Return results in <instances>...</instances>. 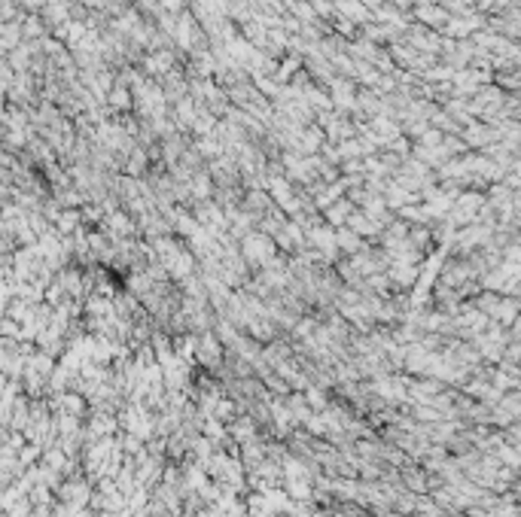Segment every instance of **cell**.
<instances>
[{"label": "cell", "instance_id": "cell-2", "mask_svg": "<svg viewBox=\"0 0 521 517\" xmlns=\"http://www.w3.org/2000/svg\"><path fill=\"white\" fill-rule=\"evenodd\" d=\"M335 244H342L344 250H357L360 240H357V231H339V235H335Z\"/></svg>", "mask_w": 521, "mask_h": 517}, {"label": "cell", "instance_id": "cell-3", "mask_svg": "<svg viewBox=\"0 0 521 517\" xmlns=\"http://www.w3.org/2000/svg\"><path fill=\"white\" fill-rule=\"evenodd\" d=\"M344 210H348V204H335V207H329L326 219H329V222H333V225H342L344 219H348V216H344Z\"/></svg>", "mask_w": 521, "mask_h": 517}, {"label": "cell", "instance_id": "cell-4", "mask_svg": "<svg viewBox=\"0 0 521 517\" xmlns=\"http://www.w3.org/2000/svg\"><path fill=\"white\" fill-rule=\"evenodd\" d=\"M217 405H220V408H217V417H220V420H226V417L235 414V408H232V402H217Z\"/></svg>", "mask_w": 521, "mask_h": 517}, {"label": "cell", "instance_id": "cell-1", "mask_svg": "<svg viewBox=\"0 0 521 517\" xmlns=\"http://www.w3.org/2000/svg\"><path fill=\"white\" fill-rule=\"evenodd\" d=\"M232 435H235L238 441H244V444H247L250 438H253V426H250V420H238L235 426H232Z\"/></svg>", "mask_w": 521, "mask_h": 517}]
</instances>
